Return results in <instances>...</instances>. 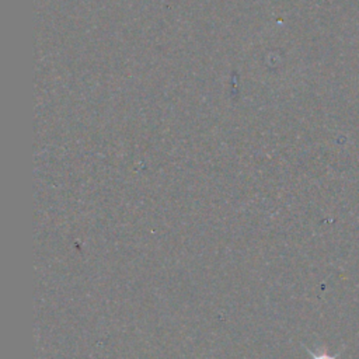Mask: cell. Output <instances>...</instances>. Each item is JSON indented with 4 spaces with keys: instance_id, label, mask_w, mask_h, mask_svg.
I'll list each match as a JSON object with an SVG mask.
<instances>
[{
    "instance_id": "6da1fadb",
    "label": "cell",
    "mask_w": 359,
    "mask_h": 359,
    "mask_svg": "<svg viewBox=\"0 0 359 359\" xmlns=\"http://www.w3.org/2000/svg\"><path fill=\"white\" fill-rule=\"evenodd\" d=\"M309 353H310V356H311L313 359H337L335 356H332V355H328V353H325V352H320V353H313L311 351H309Z\"/></svg>"
}]
</instances>
